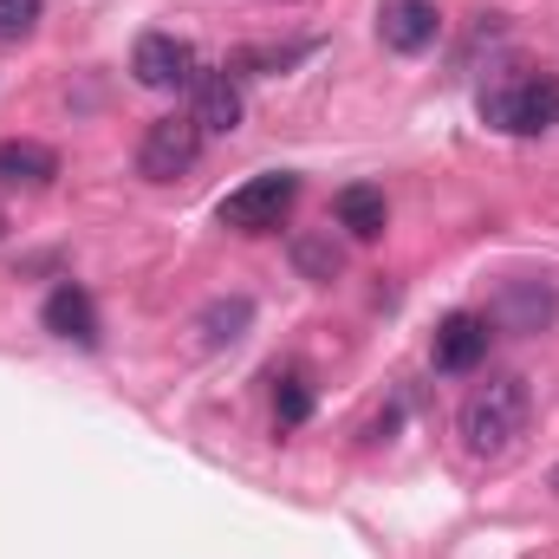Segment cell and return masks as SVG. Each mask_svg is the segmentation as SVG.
I'll use <instances>...</instances> for the list:
<instances>
[{"instance_id":"6da1fadb","label":"cell","mask_w":559,"mask_h":559,"mask_svg":"<svg viewBox=\"0 0 559 559\" xmlns=\"http://www.w3.org/2000/svg\"><path fill=\"white\" fill-rule=\"evenodd\" d=\"M527 423H534V397H527V384H521V378H495V384H481V391L462 404L455 429H462L468 455L501 462V455H514V449H521Z\"/></svg>"},{"instance_id":"7a4b0ae2","label":"cell","mask_w":559,"mask_h":559,"mask_svg":"<svg viewBox=\"0 0 559 559\" xmlns=\"http://www.w3.org/2000/svg\"><path fill=\"white\" fill-rule=\"evenodd\" d=\"M481 118L508 138L559 131V79H501L481 92Z\"/></svg>"},{"instance_id":"3957f363","label":"cell","mask_w":559,"mask_h":559,"mask_svg":"<svg viewBox=\"0 0 559 559\" xmlns=\"http://www.w3.org/2000/svg\"><path fill=\"white\" fill-rule=\"evenodd\" d=\"M299 202V176H286V169H267V176H254V182H241V189H228L222 195V228H235V235H267L286 222V209Z\"/></svg>"},{"instance_id":"277c9868","label":"cell","mask_w":559,"mask_h":559,"mask_svg":"<svg viewBox=\"0 0 559 559\" xmlns=\"http://www.w3.org/2000/svg\"><path fill=\"white\" fill-rule=\"evenodd\" d=\"M202 163V124L182 111V118H156L138 143V176L143 182H176Z\"/></svg>"},{"instance_id":"5b68a950","label":"cell","mask_w":559,"mask_h":559,"mask_svg":"<svg viewBox=\"0 0 559 559\" xmlns=\"http://www.w3.org/2000/svg\"><path fill=\"white\" fill-rule=\"evenodd\" d=\"M131 72L150 92H182V85H195V52L176 33H143L131 46Z\"/></svg>"},{"instance_id":"8992f818","label":"cell","mask_w":559,"mask_h":559,"mask_svg":"<svg viewBox=\"0 0 559 559\" xmlns=\"http://www.w3.org/2000/svg\"><path fill=\"white\" fill-rule=\"evenodd\" d=\"M488 338H495V325H488L481 312H449V319L436 325V345H429V358H436V371L462 378V371H475V365L488 358Z\"/></svg>"},{"instance_id":"52a82bcc","label":"cell","mask_w":559,"mask_h":559,"mask_svg":"<svg viewBox=\"0 0 559 559\" xmlns=\"http://www.w3.org/2000/svg\"><path fill=\"white\" fill-rule=\"evenodd\" d=\"M554 319H559L554 286H547V280H514V286H501L488 325H501V332H540V325H554Z\"/></svg>"},{"instance_id":"ba28073f","label":"cell","mask_w":559,"mask_h":559,"mask_svg":"<svg viewBox=\"0 0 559 559\" xmlns=\"http://www.w3.org/2000/svg\"><path fill=\"white\" fill-rule=\"evenodd\" d=\"M189 92H195L189 118L202 124V138H228L241 124V85H235V72H195Z\"/></svg>"},{"instance_id":"9c48e42d","label":"cell","mask_w":559,"mask_h":559,"mask_svg":"<svg viewBox=\"0 0 559 559\" xmlns=\"http://www.w3.org/2000/svg\"><path fill=\"white\" fill-rule=\"evenodd\" d=\"M378 33H384L391 52H429L442 39V13H436V0H391Z\"/></svg>"},{"instance_id":"30bf717a","label":"cell","mask_w":559,"mask_h":559,"mask_svg":"<svg viewBox=\"0 0 559 559\" xmlns=\"http://www.w3.org/2000/svg\"><path fill=\"white\" fill-rule=\"evenodd\" d=\"M39 319H46V332H52V338H66V345H98V312H92V293H85V286H72V280L46 293Z\"/></svg>"},{"instance_id":"8fae6325","label":"cell","mask_w":559,"mask_h":559,"mask_svg":"<svg viewBox=\"0 0 559 559\" xmlns=\"http://www.w3.org/2000/svg\"><path fill=\"white\" fill-rule=\"evenodd\" d=\"M332 222H338L345 235H358V241H378L384 222H391V202H384V189H371V182H345V189L332 195Z\"/></svg>"},{"instance_id":"7c38bea8","label":"cell","mask_w":559,"mask_h":559,"mask_svg":"<svg viewBox=\"0 0 559 559\" xmlns=\"http://www.w3.org/2000/svg\"><path fill=\"white\" fill-rule=\"evenodd\" d=\"M52 176H59V156H52L46 143H33V138L0 143V182H7V189H46Z\"/></svg>"},{"instance_id":"4fadbf2b","label":"cell","mask_w":559,"mask_h":559,"mask_svg":"<svg viewBox=\"0 0 559 559\" xmlns=\"http://www.w3.org/2000/svg\"><path fill=\"white\" fill-rule=\"evenodd\" d=\"M293 267L312 286H332V280L345 274V248L332 235H293Z\"/></svg>"},{"instance_id":"5bb4252c","label":"cell","mask_w":559,"mask_h":559,"mask_svg":"<svg viewBox=\"0 0 559 559\" xmlns=\"http://www.w3.org/2000/svg\"><path fill=\"white\" fill-rule=\"evenodd\" d=\"M248 319H254V299L248 293H228V299H209V312H202V345H235L241 332H248Z\"/></svg>"},{"instance_id":"9a60e30c","label":"cell","mask_w":559,"mask_h":559,"mask_svg":"<svg viewBox=\"0 0 559 559\" xmlns=\"http://www.w3.org/2000/svg\"><path fill=\"white\" fill-rule=\"evenodd\" d=\"M274 417L286 423V429H299V423L312 417V391H306V378H280V391H274Z\"/></svg>"},{"instance_id":"2e32d148","label":"cell","mask_w":559,"mask_h":559,"mask_svg":"<svg viewBox=\"0 0 559 559\" xmlns=\"http://www.w3.org/2000/svg\"><path fill=\"white\" fill-rule=\"evenodd\" d=\"M39 13H46V0H0V39H26L39 26Z\"/></svg>"},{"instance_id":"e0dca14e","label":"cell","mask_w":559,"mask_h":559,"mask_svg":"<svg viewBox=\"0 0 559 559\" xmlns=\"http://www.w3.org/2000/svg\"><path fill=\"white\" fill-rule=\"evenodd\" d=\"M554 495H559V468H554Z\"/></svg>"}]
</instances>
